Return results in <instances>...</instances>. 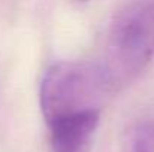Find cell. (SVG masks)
<instances>
[{
	"label": "cell",
	"mask_w": 154,
	"mask_h": 152,
	"mask_svg": "<svg viewBox=\"0 0 154 152\" xmlns=\"http://www.w3.org/2000/svg\"><path fill=\"white\" fill-rule=\"evenodd\" d=\"M112 94L102 66L88 61H58L50 66L39 90L44 119L51 122L87 110H100Z\"/></svg>",
	"instance_id": "7a4b0ae2"
},
{
	"label": "cell",
	"mask_w": 154,
	"mask_h": 152,
	"mask_svg": "<svg viewBox=\"0 0 154 152\" xmlns=\"http://www.w3.org/2000/svg\"><path fill=\"white\" fill-rule=\"evenodd\" d=\"M81 1H88V0H81Z\"/></svg>",
	"instance_id": "5b68a950"
},
{
	"label": "cell",
	"mask_w": 154,
	"mask_h": 152,
	"mask_svg": "<svg viewBox=\"0 0 154 152\" xmlns=\"http://www.w3.org/2000/svg\"><path fill=\"white\" fill-rule=\"evenodd\" d=\"M127 152H154V121L141 122L130 131Z\"/></svg>",
	"instance_id": "277c9868"
},
{
	"label": "cell",
	"mask_w": 154,
	"mask_h": 152,
	"mask_svg": "<svg viewBox=\"0 0 154 152\" xmlns=\"http://www.w3.org/2000/svg\"><path fill=\"white\" fill-rule=\"evenodd\" d=\"M100 122V110L79 112L48 125L51 152H90Z\"/></svg>",
	"instance_id": "3957f363"
},
{
	"label": "cell",
	"mask_w": 154,
	"mask_h": 152,
	"mask_svg": "<svg viewBox=\"0 0 154 152\" xmlns=\"http://www.w3.org/2000/svg\"><path fill=\"white\" fill-rule=\"evenodd\" d=\"M154 58V0H135L114 18L100 64L112 93L121 90Z\"/></svg>",
	"instance_id": "6da1fadb"
}]
</instances>
